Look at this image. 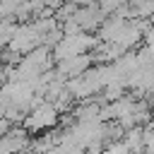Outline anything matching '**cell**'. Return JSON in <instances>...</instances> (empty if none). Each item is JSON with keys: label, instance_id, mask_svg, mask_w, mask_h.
Masks as SVG:
<instances>
[{"label": "cell", "instance_id": "1", "mask_svg": "<svg viewBox=\"0 0 154 154\" xmlns=\"http://www.w3.org/2000/svg\"><path fill=\"white\" fill-rule=\"evenodd\" d=\"M60 111L55 108V103H51V101H43L41 106H36L26 118H24V128L29 130V132H41V130H53L55 125H58V120H60V116H58Z\"/></svg>", "mask_w": 154, "mask_h": 154}, {"label": "cell", "instance_id": "2", "mask_svg": "<svg viewBox=\"0 0 154 154\" xmlns=\"http://www.w3.org/2000/svg\"><path fill=\"white\" fill-rule=\"evenodd\" d=\"M123 142L128 144V149L132 154H144V125H135V128L125 130Z\"/></svg>", "mask_w": 154, "mask_h": 154}]
</instances>
